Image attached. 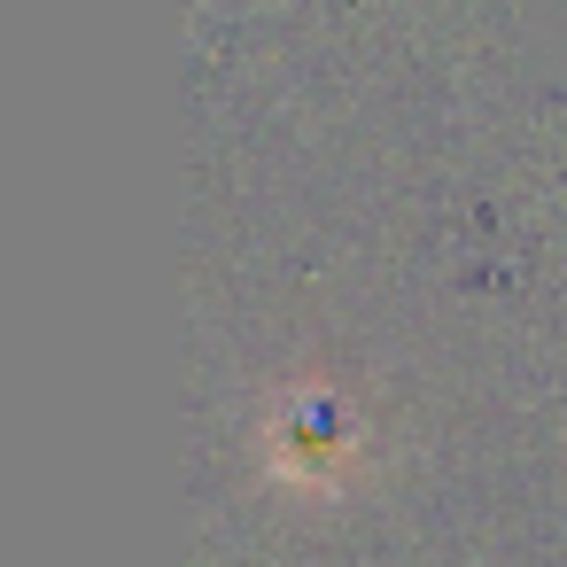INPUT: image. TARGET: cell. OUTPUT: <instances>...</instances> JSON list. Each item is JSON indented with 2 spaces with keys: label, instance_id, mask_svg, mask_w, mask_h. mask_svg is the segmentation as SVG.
Returning <instances> with one entry per match:
<instances>
[{
  "label": "cell",
  "instance_id": "6da1fadb",
  "mask_svg": "<svg viewBox=\"0 0 567 567\" xmlns=\"http://www.w3.org/2000/svg\"><path fill=\"white\" fill-rule=\"evenodd\" d=\"M373 466V427L327 381H296L265 412V474L303 497H350Z\"/></svg>",
  "mask_w": 567,
  "mask_h": 567
}]
</instances>
